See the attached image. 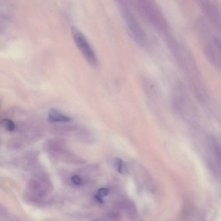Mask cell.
<instances>
[{"instance_id": "6", "label": "cell", "mask_w": 221, "mask_h": 221, "mask_svg": "<svg viewBox=\"0 0 221 221\" xmlns=\"http://www.w3.org/2000/svg\"><path fill=\"white\" fill-rule=\"evenodd\" d=\"M200 6L207 17L213 25L220 29V11L217 6L209 1H202Z\"/></svg>"}, {"instance_id": "7", "label": "cell", "mask_w": 221, "mask_h": 221, "mask_svg": "<svg viewBox=\"0 0 221 221\" xmlns=\"http://www.w3.org/2000/svg\"><path fill=\"white\" fill-rule=\"evenodd\" d=\"M48 121L50 123L69 122L71 121V119L68 117L62 115L56 109H52L49 112Z\"/></svg>"}, {"instance_id": "3", "label": "cell", "mask_w": 221, "mask_h": 221, "mask_svg": "<svg viewBox=\"0 0 221 221\" xmlns=\"http://www.w3.org/2000/svg\"><path fill=\"white\" fill-rule=\"evenodd\" d=\"M117 5L130 36L136 43L143 46L147 42V36L131 8L124 1H118Z\"/></svg>"}, {"instance_id": "5", "label": "cell", "mask_w": 221, "mask_h": 221, "mask_svg": "<svg viewBox=\"0 0 221 221\" xmlns=\"http://www.w3.org/2000/svg\"><path fill=\"white\" fill-rule=\"evenodd\" d=\"M207 36L203 49L206 57L213 65L220 69V40L218 36L209 33V31L204 33Z\"/></svg>"}, {"instance_id": "4", "label": "cell", "mask_w": 221, "mask_h": 221, "mask_svg": "<svg viewBox=\"0 0 221 221\" xmlns=\"http://www.w3.org/2000/svg\"><path fill=\"white\" fill-rule=\"evenodd\" d=\"M71 32L76 46L87 62L92 66H97L96 55L86 37L76 27H72Z\"/></svg>"}, {"instance_id": "1", "label": "cell", "mask_w": 221, "mask_h": 221, "mask_svg": "<svg viewBox=\"0 0 221 221\" xmlns=\"http://www.w3.org/2000/svg\"><path fill=\"white\" fill-rule=\"evenodd\" d=\"M173 51L180 64L188 76L191 82L195 88H199L201 79L196 63L191 54L182 45L171 41Z\"/></svg>"}, {"instance_id": "11", "label": "cell", "mask_w": 221, "mask_h": 221, "mask_svg": "<svg viewBox=\"0 0 221 221\" xmlns=\"http://www.w3.org/2000/svg\"><path fill=\"white\" fill-rule=\"evenodd\" d=\"M73 182L77 185H79L81 184V180L78 176H73L71 178Z\"/></svg>"}, {"instance_id": "12", "label": "cell", "mask_w": 221, "mask_h": 221, "mask_svg": "<svg viewBox=\"0 0 221 221\" xmlns=\"http://www.w3.org/2000/svg\"><path fill=\"white\" fill-rule=\"evenodd\" d=\"M94 198L95 201H96L98 203L102 204L103 203V200H102V197L98 195H95L94 196Z\"/></svg>"}, {"instance_id": "2", "label": "cell", "mask_w": 221, "mask_h": 221, "mask_svg": "<svg viewBox=\"0 0 221 221\" xmlns=\"http://www.w3.org/2000/svg\"><path fill=\"white\" fill-rule=\"evenodd\" d=\"M137 8L139 13L157 30L165 34L169 31V25L164 15L154 2L138 1Z\"/></svg>"}, {"instance_id": "9", "label": "cell", "mask_w": 221, "mask_h": 221, "mask_svg": "<svg viewBox=\"0 0 221 221\" xmlns=\"http://www.w3.org/2000/svg\"><path fill=\"white\" fill-rule=\"evenodd\" d=\"M2 126L8 131H13L15 129L14 124L12 121L8 119H4L2 121Z\"/></svg>"}, {"instance_id": "8", "label": "cell", "mask_w": 221, "mask_h": 221, "mask_svg": "<svg viewBox=\"0 0 221 221\" xmlns=\"http://www.w3.org/2000/svg\"><path fill=\"white\" fill-rule=\"evenodd\" d=\"M115 165L117 168L118 172L121 174H126L128 172L127 164L119 158L115 159Z\"/></svg>"}, {"instance_id": "10", "label": "cell", "mask_w": 221, "mask_h": 221, "mask_svg": "<svg viewBox=\"0 0 221 221\" xmlns=\"http://www.w3.org/2000/svg\"><path fill=\"white\" fill-rule=\"evenodd\" d=\"M109 193V190L108 189L105 188H100L98 191V195L101 197H104L106 196Z\"/></svg>"}]
</instances>
